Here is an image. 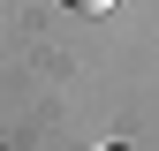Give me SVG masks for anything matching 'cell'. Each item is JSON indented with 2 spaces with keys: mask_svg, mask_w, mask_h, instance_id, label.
I'll return each instance as SVG.
<instances>
[{
  "mask_svg": "<svg viewBox=\"0 0 159 151\" xmlns=\"http://www.w3.org/2000/svg\"><path fill=\"white\" fill-rule=\"evenodd\" d=\"M61 8H68V15H106L114 0H61Z\"/></svg>",
  "mask_w": 159,
  "mask_h": 151,
  "instance_id": "obj_1",
  "label": "cell"
}]
</instances>
